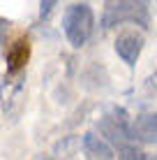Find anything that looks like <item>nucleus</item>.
I'll list each match as a JSON object with an SVG mask.
<instances>
[{
  "instance_id": "obj_1",
  "label": "nucleus",
  "mask_w": 157,
  "mask_h": 160,
  "mask_svg": "<svg viewBox=\"0 0 157 160\" xmlns=\"http://www.w3.org/2000/svg\"><path fill=\"white\" fill-rule=\"evenodd\" d=\"M62 28L72 47H83L95 28V16L88 2H72L62 14Z\"/></svg>"
},
{
  "instance_id": "obj_2",
  "label": "nucleus",
  "mask_w": 157,
  "mask_h": 160,
  "mask_svg": "<svg viewBox=\"0 0 157 160\" xmlns=\"http://www.w3.org/2000/svg\"><path fill=\"white\" fill-rule=\"evenodd\" d=\"M99 137L106 144H116L118 148L136 144L132 139V121L122 107H109L106 116L99 121Z\"/></svg>"
},
{
  "instance_id": "obj_3",
  "label": "nucleus",
  "mask_w": 157,
  "mask_h": 160,
  "mask_svg": "<svg viewBox=\"0 0 157 160\" xmlns=\"http://www.w3.org/2000/svg\"><path fill=\"white\" fill-rule=\"evenodd\" d=\"M122 21H132V23H139L141 28H148L150 23L148 5L145 2H106L102 26L111 28V26H118Z\"/></svg>"
},
{
  "instance_id": "obj_4",
  "label": "nucleus",
  "mask_w": 157,
  "mask_h": 160,
  "mask_svg": "<svg viewBox=\"0 0 157 160\" xmlns=\"http://www.w3.org/2000/svg\"><path fill=\"white\" fill-rule=\"evenodd\" d=\"M25 95V72H7L0 84V104L7 116H14L23 104Z\"/></svg>"
},
{
  "instance_id": "obj_5",
  "label": "nucleus",
  "mask_w": 157,
  "mask_h": 160,
  "mask_svg": "<svg viewBox=\"0 0 157 160\" xmlns=\"http://www.w3.org/2000/svg\"><path fill=\"white\" fill-rule=\"evenodd\" d=\"M141 49H143V35H141V32H136V30H125V32H120V35H118V40H116V51H118V56L125 60L129 68L139 60Z\"/></svg>"
},
{
  "instance_id": "obj_6",
  "label": "nucleus",
  "mask_w": 157,
  "mask_h": 160,
  "mask_svg": "<svg viewBox=\"0 0 157 160\" xmlns=\"http://www.w3.org/2000/svg\"><path fill=\"white\" fill-rule=\"evenodd\" d=\"M132 139L141 144H157V112L139 114L132 121Z\"/></svg>"
},
{
  "instance_id": "obj_7",
  "label": "nucleus",
  "mask_w": 157,
  "mask_h": 160,
  "mask_svg": "<svg viewBox=\"0 0 157 160\" xmlns=\"http://www.w3.org/2000/svg\"><path fill=\"white\" fill-rule=\"evenodd\" d=\"M5 58H7V72H23V65L28 63L30 58V44L25 37L16 40L12 47L5 51Z\"/></svg>"
},
{
  "instance_id": "obj_8",
  "label": "nucleus",
  "mask_w": 157,
  "mask_h": 160,
  "mask_svg": "<svg viewBox=\"0 0 157 160\" xmlns=\"http://www.w3.org/2000/svg\"><path fill=\"white\" fill-rule=\"evenodd\" d=\"M81 146L85 148V153H88L93 160H113L111 146L106 144L102 137H97L95 132H85L83 139H81Z\"/></svg>"
},
{
  "instance_id": "obj_9",
  "label": "nucleus",
  "mask_w": 157,
  "mask_h": 160,
  "mask_svg": "<svg viewBox=\"0 0 157 160\" xmlns=\"http://www.w3.org/2000/svg\"><path fill=\"white\" fill-rule=\"evenodd\" d=\"M118 160H157V153H143L136 144H127L118 148Z\"/></svg>"
},
{
  "instance_id": "obj_10",
  "label": "nucleus",
  "mask_w": 157,
  "mask_h": 160,
  "mask_svg": "<svg viewBox=\"0 0 157 160\" xmlns=\"http://www.w3.org/2000/svg\"><path fill=\"white\" fill-rule=\"evenodd\" d=\"M79 146H81V139H79V137H62V139L56 144V156H58V158H69Z\"/></svg>"
},
{
  "instance_id": "obj_11",
  "label": "nucleus",
  "mask_w": 157,
  "mask_h": 160,
  "mask_svg": "<svg viewBox=\"0 0 157 160\" xmlns=\"http://www.w3.org/2000/svg\"><path fill=\"white\" fill-rule=\"evenodd\" d=\"M53 7H56V2H53V0H46V2H39V19H46V16L53 12Z\"/></svg>"
},
{
  "instance_id": "obj_12",
  "label": "nucleus",
  "mask_w": 157,
  "mask_h": 160,
  "mask_svg": "<svg viewBox=\"0 0 157 160\" xmlns=\"http://www.w3.org/2000/svg\"><path fill=\"white\" fill-rule=\"evenodd\" d=\"M32 160H53V158H51V156H46V153H37V156L32 158Z\"/></svg>"
}]
</instances>
